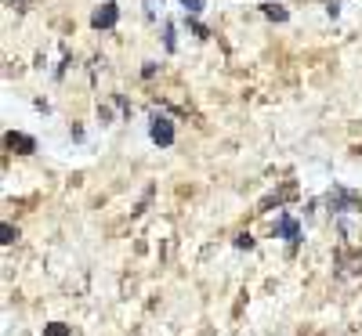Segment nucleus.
Returning a JSON list of instances; mask_svg holds the SVG:
<instances>
[{
	"instance_id": "2",
	"label": "nucleus",
	"mask_w": 362,
	"mask_h": 336,
	"mask_svg": "<svg viewBox=\"0 0 362 336\" xmlns=\"http://www.w3.org/2000/svg\"><path fill=\"white\" fill-rule=\"evenodd\" d=\"M116 18H120V8H116L112 0H109V4H101L95 15H90V25H95V29H112Z\"/></svg>"
},
{
	"instance_id": "6",
	"label": "nucleus",
	"mask_w": 362,
	"mask_h": 336,
	"mask_svg": "<svg viewBox=\"0 0 362 336\" xmlns=\"http://www.w3.org/2000/svg\"><path fill=\"white\" fill-rule=\"evenodd\" d=\"M181 4H185V11H189V15H196V11H203V0H181Z\"/></svg>"
},
{
	"instance_id": "7",
	"label": "nucleus",
	"mask_w": 362,
	"mask_h": 336,
	"mask_svg": "<svg viewBox=\"0 0 362 336\" xmlns=\"http://www.w3.org/2000/svg\"><path fill=\"white\" fill-rule=\"evenodd\" d=\"M47 336H69V329L62 322H55V326H47Z\"/></svg>"
},
{
	"instance_id": "5",
	"label": "nucleus",
	"mask_w": 362,
	"mask_h": 336,
	"mask_svg": "<svg viewBox=\"0 0 362 336\" xmlns=\"http://www.w3.org/2000/svg\"><path fill=\"white\" fill-rule=\"evenodd\" d=\"M265 15H268V18H276V22H287V11H282L279 4H268V8H265Z\"/></svg>"
},
{
	"instance_id": "8",
	"label": "nucleus",
	"mask_w": 362,
	"mask_h": 336,
	"mask_svg": "<svg viewBox=\"0 0 362 336\" xmlns=\"http://www.w3.org/2000/svg\"><path fill=\"white\" fill-rule=\"evenodd\" d=\"M4 242H8V246L15 242V228H11V224H4Z\"/></svg>"
},
{
	"instance_id": "4",
	"label": "nucleus",
	"mask_w": 362,
	"mask_h": 336,
	"mask_svg": "<svg viewBox=\"0 0 362 336\" xmlns=\"http://www.w3.org/2000/svg\"><path fill=\"white\" fill-rule=\"evenodd\" d=\"M8 148H22V152H33V138H25V134H8Z\"/></svg>"
},
{
	"instance_id": "3",
	"label": "nucleus",
	"mask_w": 362,
	"mask_h": 336,
	"mask_svg": "<svg viewBox=\"0 0 362 336\" xmlns=\"http://www.w3.org/2000/svg\"><path fill=\"white\" fill-rule=\"evenodd\" d=\"M279 235L287 239V242H301V228H297L293 217H287V214L279 217Z\"/></svg>"
},
{
	"instance_id": "1",
	"label": "nucleus",
	"mask_w": 362,
	"mask_h": 336,
	"mask_svg": "<svg viewBox=\"0 0 362 336\" xmlns=\"http://www.w3.org/2000/svg\"><path fill=\"white\" fill-rule=\"evenodd\" d=\"M149 134H152V141L156 145H174V123L167 120V116H152V127H149Z\"/></svg>"
}]
</instances>
